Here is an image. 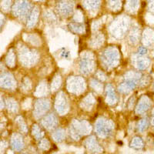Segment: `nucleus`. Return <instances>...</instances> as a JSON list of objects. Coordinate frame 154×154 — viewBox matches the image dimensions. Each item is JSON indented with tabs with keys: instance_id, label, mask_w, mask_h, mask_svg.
<instances>
[{
	"instance_id": "1",
	"label": "nucleus",
	"mask_w": 154,
	"mask_h": 154,
	"mask_svg": "<svg viewBox=\"0 0 154 154\" xmlns=\"http://www.w3.org/2000/svg\"><path fill=\"white\" fill-rule=\"evenodd\" d=\"M131 146L135 149H141L143 146V142L140 137H135L131 142Z\"/></svg>"
},
{
	"instance_id": "2",
	"label": "nucleus",
	"mask_w": 154,
	"mask_h": 154,
	"mask_svg": "<svg viewBox=\"0 0 154 154\" xmlns=\"http://www.w3.org/2000/svg\"><path fill=\"white\" fill-rule=\"evenodd\" d=\"M12 148L16 150H20V149H23V143L21 140H18L17 138H14L12 140Z\"/></svg>"
},
{
	"instance_id": "3",
	"label": "nucleus",
	"mask_w": 154,
	"mask_h": 154,
	"mask_svg": "<svg viewBox=\"0 0 154 154\" xmlns=\"http://www.w3.org/2000/svg\"><path fill=\"white\" fill-rule=\"evenodd\" d=\"M149 103H147L146 101H142V103L138 106V109L137 111L138 112H144V111L147 110L149 109Z\"/></svg>"
},
{
	"instance_id": "4",
	"label": "nucleus",
	"mask_w": 154,
	"mask_h": 154,
	"mask_svg": "<svg viewBox=\"0 0 154 154\" xmlns=\"http://www.w3.org/2000/svg\"><path fill=\"white\" fill-rule=\"evenodd\" d=\"M147 126H148V120L146 119H142L139 123V130H140V131L143 132L146 130Z\"/></svg>"
},
{
	"instance_id": "5",
	"label": "nucleus",
	"mask_w": 154,
	"mask_h": 154,
	"mask_svg": "<svg viewBox=\"0 0 154 154\" xmlns=\"http://www.w3.org/2000/svg\"><path fill=\"white\" fill-rule=\"evenodd\" d=\"M147 53V50L145 47H140L139 49V53L140 55H145Z\"/></svg>"
},
{
	"instance_id": "6",
	"label": "nucleus",
	"mask_w": 154,
	"mask_h": 154,
	"mask_svg": "<svg viewBox=\"0 0 154 154\" xmlns=\"http://www.w3.org/2000/svg\"><path fill=\"white\" fill-rule=\"evenodd\" d=\"M137 5V0H131V6L133 8L136 7Z\"/></svg>"
}]
</instances>
